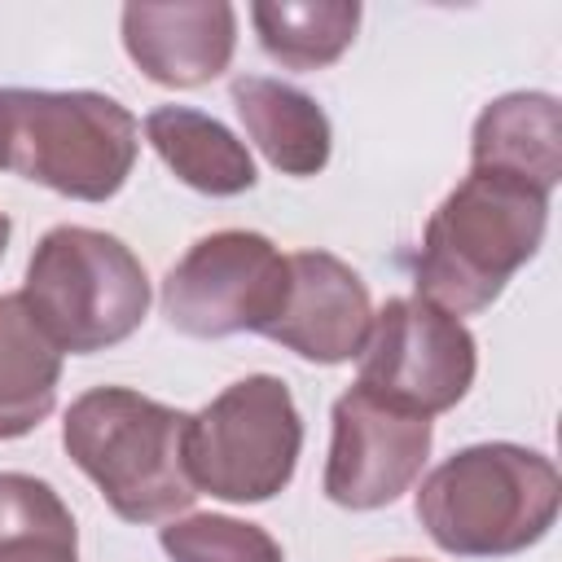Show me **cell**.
<instances>
[{
	"label": "cell",
	"instance_id": "cell-7",
	"mask_svg": "<svg viewBox=\"0 0 562 562\" xmlns=\"http://www.w3.org/2000/svg\"><path fill=\"white\" fill-rule=\"evenodd\" d=\"M290 255L255 228L198 237L162 277L158 303L171 329L189 338L263 334L285 303Z\"/></svg>",
	"mask_w": 562,
	"mask_h": 562
},
{
	"label": "cell",
	"instance_id": "cell-11",
	"mask_svg": "<svg viewBox=\"0 0 562 562\" xmlns=\"http://www.w3.org/2000/svg\"><path fill=\"white\" fill-rule=\"evenodd\" d=\"M123 48L158 88H202L220 79L237 48V9L228 0L123 4Z\"/></svg>",
	"mask_w": 562,
	"mask_h": 562
},
{
	"label": "cell",
	"instance_id": "cell-5",
	"mask_svg": "<svg viewBox=\"0 0 562 562\" xmlns=\"http://www.w3.org/2000/svg\"><path fill=\"white\" fill-rule=\"evenodd\" d=\"M26 307L61 356H92L127 342L149 316V272L136 250L88 224L48 228L31 259L22 290Z\"/></svg>",
	"mask_w": 562,
	"mask_h": 562
},
{
	"label": "cell",
	"instance_id": "cell-8",
	"mask_svg": "<svg viewBox=\"0 0 562 562\" xmlns=\"http://www.w3.org/2000/svg\"><path fill=\"white\" fill-rule=\"evenodd\" d=\"M474 373L479 342L465 321L417 294L386 299L356 356V386L422 417L457 408L470 395Z\"/></svg>",
	"mask_w": 562,
	"mask_h": 562
},
{
	"label": "cell",
	"instance_id": "cell-16",
	"mask_svg": "<svg viewBox=\"0 0 562 562\" xmlns=\"http://www.w3.org/2000/svg\"><path fill=\"white\" fill-rule=\"evenodd\" d=\"M250 22L259 48L285 70H325L334 66L356 31L360 4L356 0H255Z\"/></svg>",
	"mask_w": 562,
	"mask_h": 562
},
{
	"label": "cell",
	"instance_id": "cell-6",
	"mask_svg": "<svg viewBox=\"0 0 562 562\" xmlns=\"http://www.w3.org/2000/svg\"><path fill=\"white\" fill-rule=\"evenodd\" d=\"M299 452L303 413L277 373H246L189 417V479L228 505H259L285 492Z\"/></svg>",
	"mask_w": 562,
	"mask_h": 562
},
{
	"label": "cell",
	"instance_id": "cell-19",
	"mask_svg": "<svg viewBox=\"0 0 562 562\" xmlns=\"http://www.w3.org/2000/svg\"><path fill=\"white\" fill-rule=\"evenodd\" d=\"M0 562H79V531L75 518L40 522L0 536Z\"/></svg>",
	"mask_w": 562,
	"mask_h": 562
},
{
	"label": "cell",
	"instance_id": "cell-12",
	"mask_svg": "<svg viewBox=\"0 0 562 562\" xmlns=\"http://www.w3.org/2000/svg\"><path fill=\"white\" fill-rule=\"evenodd\" d=\"M470 167L514 176L553 198L562 180V110L553 92H505L487 101L470 132Z\"/></svg>",
	"mask_w": 562,
	"mask_h": 562
},
{
	"label": "cell",
	"instance_id": "cell-22",
	"mask_svg": "<svg viewBox=\"0 0 562 562\" xmlns=\"http://www.w3.org/2000/svg\"><path fill=\"white\" fill-rule=\"evenodd\" d=\"M391 562H426V558H391Z\"/></svg>",
	"mask_w": 562,
	"mask_h": 562
},
{
	"label": "cell",
	"instance_id": "cell-14",
	"mask_svg": "<svg viewBox=\"0 0 562 562\" xmlns=\"http://www.w3.org/2000/svg\"><path fill=\"white\" fill-rule=\"evenodd\" d=\"M145 140L162 167L206 198H237L255 189V158L237 132L193 105H154L145 114Z\"/></svg>",
	"mask_w": 562,
	"mask_h": 562
},
{
	"label": "cell",
	"instance_id": "cell-18",
	"mask_svg": "<svg viewBox=\"0 0 562 562\" xmlns=\"http://www.w3.org/2000/svg\"><path fill=\"white\" fill-rule=\"evenodd\" d=\"M61 518H75V514L66 509L53 483L22 470H0V536L40 527V522H61Z\"/></svg>",
	"mask_w": 562,
	"mask_h": 562
},
{
	"label": "cell",
	"instance_id": "cell-17",
	"mask_svg": "<svg viewBox=\"0 0 562 562\" xmlns=\"http://www.w3.org/2000/svg\"><path fill=\"white\" fill-rule=\"evenodd\" d=\"M171 562H285L277 536L233 514H176L158 527Z\"/></svg>",
	"mask_w": 562,
	"mask_h": 562
},
{
	"label": "cell",
	"instance_id": "cell-4",
	"mask_svg": "<svg viewBox=\"0 0 562 562\" xmlns=\"http://www.w3.org/2000/svg\"><path fill=\"white\" fill-rule=\"evenodd\" d=\"M4 167L75 202H110L140 154L136 114L92 88H0Z\"/></svg>",
	"mask_w": 562,
	"mask_h": 562
},
{
	"label": "cell",
	"instance_id": "cell-10",
	"mask_svg": "<svg viewBox=\"0 0 562 562\" xmlns=\"http://www.w3.org/2000/svg\"><path fill=\"white\" fill-rule=\"evenodd\" d=\"M369 325L373 303L360 272L329 250H294L281 316L263 329V338L307 364H347L360 356Z\"/></svg>",
	"mask_w": 562,
	"mask_h": 562
},
{
	"label": "cell",
	"instance_id": "cell-3",
	"mask_svg": "<svg viewBox=\"0 0 562 562\" xmlns=\"http://www.w3.org/2000/svg\"><path fill=\"white\" fill-rule=\"evenodd\" d=\"M189 417L132 386H92L70 400L61 448L123 522H167L198 501L184 461Z\"/></svg>",
	"mask_w": 562,
	"mask_h": 562
},
{
	"label": "cell",
	"instance_id": "cell-20",
	"mask_svg": "<svg viewBox=\"0 0 562 562\" xmlns=\"http://www.w3.org/2000/svg\"><path fill=\"white\" fill-rule=\"evenodd\" d=\"M9 237H13V220L0 211V259H4V250H9Z\"/></svg>",
	"mask_w": 562,
	"mask_h": 562
},
{
	"label": "cell",
	"instance_id": "cell-15",
	"mask_svg": "<svg viewBox=\"0 0 562 562\" xmlns=\"http://www.w3.org/2000/svg\"><path fill=\"white\" fill-rule=\"evenodd\" d=\"M61 386V347L44 334L22 294H0V443L31 435Z\"/></svg>",
	"mask_w": 562,
	"mask_h": 562
},
{
	"label": "cell",
	"instance_id": "cell-21",
	"mask_svg": "<svg viewBox=\"0 0 562 562\" xmlns=\"http://www.w3.org/2000/svg\"><path fill=\"white\" fill-rule=\"evenodd\" d=\"M0 167H4V132H0Z\"/></svg>",
	"mask_w": 562,
	"mask_h": 562
},
{
	"label": "cell",
	"instance_id": "cell-1",
	"mask_svg": "<svg viewBox=\"0 0 562 562\" xmlns=\"http://www.w3.org/2000/svg\"><path fill=\"white\" fill-rule=\"evenodd\" d=\"M549 228V193L496 176L474 171L430 211L422 250L413 259L417 299L443 307L448 316L487 312L518 268H527Z\"/></svg>",
	"mask_w": 562,
	"mask_h": 562
},
{
	"label": "cell",
	"instance_id": "cell-13",
	"mask_svg": "<svg viewBox=\"0 0 562 562\" xmlns=\"http://www.w3.org/2000/svg\"><path fill=\"white\" fill-rule=\"evenodd\" d=\"M233 110L250 136V145L294 180L321 176L329 154H334V127L321 101L285 79L272 75H237L233 88Z\"/></svg>",
	"mask_w": 562,
	"mask_h": 562
},
{
	"label": "cell",
	"instance_id": "cell-9",
	"mask_svg": "<svg viewBox=\"0 0 562 562\" xmlns=\"http://www.w3.org/2000/svg\"><path fill=\"white\" fill-rule=\"evenodd\" d=\"M430 443V417L351 386L334 400L329 413V457L321 487L334 505L356 514L395 505L422 479Z\"/></svg>",
	"mask_w": 562,
	"mask_h": 562
},
{
	"label": "cell",
	"instance_id": "cell-2",
	"mask_svg": "<svg viewBox=\"0 0 562 562\" xmlns=\"http://www.w3.org/2000/svg\"><path fill=\"white\" fill-rule=\"evenodd\" d=\"M413 509L452 558H514L553 531L562 474L527 443L487 439L439 461L422 479Z\"/></svg>",
	"mask_w": 562,
	"mask_h": 562
}]
</instances>
